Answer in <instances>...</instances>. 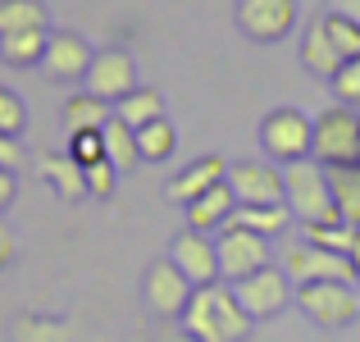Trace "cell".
<instances>
[{"label": "cell", "instance_id": "1", "mask_svg": "<svg viewBox=\"0 0 360 342\" xmlns=\"http://www.w3.org/2000/svg\"><path fill=\"white\" fill-rule=\"evenodd\" d=\"M178 324H183L196 342H246L251 329H255V319L238 306L233 283L219 279V283H205V288L192 292V301H187V310H183Z\"/></svg>", "mask_w": 360, "mask_h": 342}, {"label": "cell", "instance_id": "2", "mask_svg": "<svg viewBox=\"0 0 360 342\" xmlns=\"http://www.w3.org/2000/svg\"><path fill=\"white\" fill-rule=\"evenodd\" d=\"M283 205L292 210V220L301 228L342 220L333 205V192H328V169L315 156L297 160V165H283Z\"/></svg>", "mask_w": 360, "mask_h": 342}, {"label": "cell", "instance_id": "3", "mask_svg": "<svg viewBox=\"0 0 360 342\" xmlns=\"http://www.w3.org/2000/svg\"><path fill=\"white\" fill-rule=\"evenodd\" d=\"M315 141V119H306L297 106H278L260 119V146L274 165H297L310 156Z\"/></svg>", "mask_w": 360, "mask_h": 342}, {"label": "cell", "instance_id": "4", "mask_svg": "<svg viewBox=\"0 0 360 342\" xmlns=\"http://www.w3.org/2000/svg\"><path fill=\"white\" fill-rule=\"evenodd\" d=\"M310 156L319 165H356L360 160V110L352 106H333L315 119V141H310Z\"/></svg>", "mask_w": 360, "mask_h": 342}, {"label": "cell", "instance_id": "5", "mask_svg": "<svg viewBox=\"0 0 360 342\" xmlns=\"http://www.w3.org/2000/svg\"><path fill=\"white\" fill-rule=\"evenodd\" d=\"M297 306L310 315V324L315 329H347V324H356V315H360V301H356V283H338V279H328V283H301L297 288Z\"/></svg>", "mask_w": 360, "mask_h": 342}, {"label": "cell", "instance_id": "6", "mask_svg": "<svg viewBox=\"0 0 360 342\" xmlns=\"http://www.w3.org/2000/svg\"><path fill=\"white\" fill-rule=\"evenodd\" d=\"M233 297H238V306L255 319V324H260V319L283 315V310H288V301L297 297V292H292L288 270L264 265V270H255V274H246V279L233 283Z\"/></svg>", "mask_w": 360, "mask_h": 342}, {"label": "cell", "instance_id": "7", "mask_svg": "<svg viewBox=\"0 0 360 342\" xmlns=\"http://www.w3.org/2000/svg\"><path fill=\"white\" fill-rule=\"evenodd\" d=\"M297 18H301V0H238V27L246 42L274 46L297 32Z\"/></svg>", "mask_w": 360, "mask_h": 342}, {"label": "cell", "instance_id": "8", "mask_svg": "<svg viewBox=\"0 0 360 342\" xmlns=\"http://www.w3.org/2000/svg\"><path fill=\"white\" fill-rule=\"evenodd\" d=\"M214 251H219V279L224 283H238L246 274L264 270L269 260V237L260 233H246L238 224H224L219 233H214Z\"/></svg>", "mask_w": 360, "mask_h": 342}, {"label": "cell", "instance_id": "9", "mask_svg": "<svg viewBox=\"0 0 360 342\" xmlns=\"http://www.w3.org/2000/svg\"><path fill=\"white\" fill-rule=\"evenodd\" d=\"M82 87L91 91V96L110 101V106H119L128 91H137V60H132L123 46H101L96 55H91V69L87 78H82Z\"/></svg>", "mask_w": 360, "mask_h": 342}, {"label": "cell", "instance_id": "10", "mask_svg": "<svg viewBox=\"0 0 360 342\" xmlns=\"http://www.w3.org/2000/svg\"><path fill=\"white\" fill-rule=\"evenodd\" d=\"M192 292L196 288L187 283V274L178 270L174 260H155L146 270V279H141V301H146V310L160 315V319H183Z\"/></svg>", "mask_w": 360, "mask_h": 342}, {"label": "cell", "instance_id": "11", "mask_svg": "<svg viewBox=\"0 0 360 342\" xmlns=\"http://www.w3.org/2000/svg\"><path fill=\"white\" fill-rule=\"evenodd\" d=\"M288 279L297 283H328V279H338V283H356V274H352V260L347 255H338V251H328V246H315V242H301V246H292L288 251Z\"/></svg>", "mask_w": 360, "mask_h": 342}, {"label": "cell", "instance_id": "12", "mask_svg": "<svg viewBox=\"0 0 360 342\" xmlns=\"http://www.w3.org/2000/svg\"><path fill=\"white\" fill-rule=\"evenodd\" d=\"M169 260L187 274L192 288H205V283H219V251H214L210 233H196V228H183V233L169 242Z\"/></svg>", "mask_w": 360, "mask_h": 342}, {"label": "cell", "instance_id": "13", "mask_svg": "<svg viewBox=\"0 0 360 342\" xmlns=\"http://www.w3.org/2000/svg\"><path fill=\"white\" fill-rule=\"evenodd\" d=\"M91 46L87 37L78 32H51V42H46V55H41V73L51 82H82L91 69Z\"/></svg>", "mask_w": 360, "mask_h": 342}, {"label": "cell", "instance_id": "14", "mask_svg": "<svg viewBox=\"0 0 360 342\" xmlns=\"http://www.w3.org/2000/svg\"><path fill=\"white\" fill-rule=\"evenodd\" d=\"M229 187L238 196V205H278L283 169L260 165V160H238V165H229Z\"/></svg>", "mask_w": 360, "mask_h": 342}, {"label": "cell", "instance_id": "15", "mask_svg": "<svg viewBox=\"0 0 360 342\" xmlns=\"http://www.w3.org/2000/svg\"><path fill=\"white\" fill-rule=\"evenodd\" d=\"M229 178V165H224L219 156H201V160H192L187 169H178L174 178L165 183V196L174 205H192L196 196H205L214 183H224Z\"/></svg>", "mask_w": 360, "mask_h": 342}, {"label": "cell", "instance_id": "16", "mask_svg": "<svg viewBox=\"0 0 360 342\" xmlns=\"http://www.w3.org/2000/svg\"><path fill=\"white\" fill-rule=\"evenodd\" d=\"M37 174L55 187L60 201H82V196H87V169H82L69 151H46V156L37 160Z\"/></svg>", "mask_w": 360, "mask_h": 342}, {"label": "cell", "instance_id": "17", "mask_svg": "<svg viewBox=\"0 0 360 342\" xmlns=\"http://www.w3.org/2000/svg\"><path fill=\"white\" fill-rule=\"evenodd\" d=\"M183 210H187V228H196V233H219V228L233 220V210H238V196H233L229 178H224V183H214L210 192L196 196Z\"/></svg>", "mask_w": 360, "mask_h": 342}, {"label": "cell", "instance_id": "18", "mask_svg": "<svg viewBox=\"0 0 360 342\" xmlns=\"http://www.w3.org/2000/svg\"><path fill=\"white\" fill-rule=\"evenodd\" d=\"M301 69L306 73H315V78H333L338 69H342V55L333 51V42H328V32H324V23H306V32H301Z\"/></svg>", "mask_w": 360, "mask_h": 342}, {"label": "cell", "instance_id": "19", "mask_svg": "<svg viewBox=\"0 0 360 342\" xmlns=\"http://www.w3.org/2000/svg\"><path fill=\"white\" fill-rule=\"evenodd\" d=\"M110 114H115V106L101 96H91L87 87L73 91L69 101H64V132H101L110 123Z\"/></svg>", "mask_w": 360, "mask_h": 342}, {"label": "cell", "instance_id": "20", "mask_svg": "<svg viewBox=\"0 0 360 342\" xmlns=\"http://www.w3.org/2000/svg\"><path fill=\"white\" fill-rule=\"evenodd\" d=\"M328 192H333L342 224L360 228V160L356 165H328Z\"/></svg>", "mask_w": 360, "mask_h": 342}, {"label": "cell", "instance_id": "21", "mask_svg": "<svg viewBox=\"0 0 360 342\" xmlns=\"http://www.w3.org/2000/svg\"><path fill=\"white\" fill-rule=\"evenodd\" d=\"M5 32H51V9L41 0H0V37Z\"/></svg>", "mask_w": 360, "mask_h": 342}, {"label": "cell", "instance_id": "22", "mask_svg": "<svg viewBox=\"0 0 360 342\" xmlns=\"http://www.w3.org/2000/svg\"><path fill=\"white\" fill-rule=\"evenodd\" d=\"M101 137H105V160L119 169V174H128L132 165H141V151H137V128H128V123H123L119 114H110V123L101 128Z\"/></svg>", "mask_w": 360, "mask_h": 342}, {"label": "cell", "instance_id": "23", "mask_svg": "<svg viewBox=\"0 0 360 342\" xmlns=\"http://www.w3.org/2000/svg\"><path fill=\"white\" fill-rule=\"evenodd\" d=\"M51 32H5L0 37V60L14 69H41V55Z\"/></svg>", "mask_w": 360, "mask_h": 342}, {"label": "cell", "instance_id": "24", "mask_svg": "<svg viewBox=\"0 0 360 342\" xmlns=\"http://www.w3.org/2000/svg\"><path fill=\"white\" fill-rule=\"evenodd\" d=\"M229 224L246 228V233H260V237H278L283 228L292 224V210H288L283 201H278V205H238Z\"/></svg>", "mask_w": 360, "mask_h": 342}, {"label": "cell", "instance_id": "25", "mask_svg": "<svg viewBox=\"0 0 360 342\" xmlns=\"http://www.w3.org/2000/svg\"><path fill=\"white\" fill-rule=\"evenodd\" d=\"M115 114L128 123V128H146V123L165 119V96H160L155 87H137V91H128V96L115 106Z\"/></svg>", "mask_w": 360, "mask_h": 342}, {"label": "cell", "instance_id": "26", "mask_svg": "<svg viewBox=\"0 0 360 342\" xmlns=\"http://www.w3.org/2000/svg\"><path fill=\"white\" fill-rule=\"evenodd\" d=\"M174 146H178V132H174L169 119H155V123H146V128H137V151H141V160H150V165L169 160Z\"/></svg>", "mask_w": 360, "mask_h": 342}, {"label": "cell", "instance_id": "27", "mask_svg": "<svg viewBox=\"0 0 360 342\" xmlns=\"http://www.w3.org/2000/svg\"><path fill=\"white\" fill-rule=\"evenodd\" d=\"M319 23H324L333 51L342 55V60H356V55H360V23H352L347 14H333V9H324V14H319Z\"/></svg>", "mask_w": 360, "mask_h": 342}, {"label": "cell", "instance_id": "28", "mask_svg": "<svg viewBox=\"0 0 360 342\" xmlns=\"http://www.w3.org/2000/svg\"><path fill=\"white\" fill-rule=\"evenodd\" d=\"M14 342H69V329L55 324V319H41V315H18Z\"/></svg>", "mask_w": 360, "mask_h": 342}, {"label": "cell", "instance_id": "29", "mask_svg": "<svg viewBox=\"0 0 360 342\" xmlns=\"http://www.w3.org/2000/svg\"><path fill=\"white\" fill-rule=\"evenodd\" d=\"M352 237H356V228L342 224V220H333V224H306V242L328 246V251H338V255H347Z\"/></svg>", "mask_w": 360, "mask_h": 342}, {"label": "cell", "instance_id": "30", "mask_svg": "<svg viewBox=\"0 0 360 342\" xmlns=\"http://www.w3.org/2000/svg\"><path fill=\"white\" fill-rule=\"evenodd\" d=\"M328 87H333L338 106L360 110V55H356V60H342V69H338L333 78H328Z\"/></svg>", "mask_w": 360, "mask_h": 342}, {"label": "cell", "instance_id": "31", "mask_svg": "<svg viewBox=\"0 0 360 342\" xmlns=\"http://www.w3.org/2000/svg\"><path fill=\"white\" fill-rule=\"evenodd\" d=\"M27 128V110H23V96L9 87H0V132L5 137H18Z\"/></svg>", "mask_w": 360, "mask_h": 342}, {"label": "cell", "instance_id": "32", "mask_svg": "<svg viewBox=\"0 0 360 342\" xmlns=\"http://www.w3.org/2000/svg\"><path fill=\"white\" fill-rule=\"evenodd\" d=\"M69 156L78 160L82 169L96 165V160H105V137H101V132H69Z\"/></svg>", "mask_w": 360, "mask_h": 342}, {"label": "cell", "instance_id": "33", "mask_svg": "<svg viewBox=\"0 0 360 342\" xmlns=\"http://www.w3.org/2000/svg\"><path fill=\"white\" fill-rule=\"evenodd\" d=\"M119 187V169L110 165V160H96V165H87V196H101V201H110Z\"/></svg>", "mask_w": 360, "mask_h": 342}, {"label": "cell", "instance_id": "34", "mask_svg": "<svg viewBox=\"0 0 360 342\" xmlns=\"http://www.w3.org/2000/svg\"><path fill=\"white\" fill-rule=\"evenodd\" d=\"M23 165V146H18V137H5L0 132V169H18Z\"/></svg>", "mask_w": 360, "mask_h": 342}, {"label": "cell", "instance_id": "35", "mask_svg": "<svg viewBox=\"0 0 360 342\" xmlns=\"http://www.w3.org/2000/svg\"><path fill=\"white\" fill-rule=\"evenodd\" d=\"M14 196H18L14 169H0V210H9V205H14Z\"/></svg>", "mask_w": 360, "mask_h": 342}, {"label": "cell", "instance_id": "36", "mask_svg": "<svg viewBox=\"0 0 360 342\" xmlns=\"http://www.w3.org/2000/svg\"><path fill=\"white\" fill-rule=\"evenodd\" d=\"M18 255V242H14V228H9L5 220H0V270H5L9 260Z\"/></svg>", "mask_w": 360, "mask_h": 342}, {"label": "cell", "instance_id": "37", "mask_svg": "<svg viewBox=\"0 0 360 342\" xmlns=\"http://www.w3.org/2000/svg\"><path fill=\"white\" fill-rule=\"evenodd\" d=\"M328 9H333V14H347L352 23H360V0H328Z\"/></svg>", "mask_w": 360, "mask_h": 342}, {"label": "cell", "instance_id": "38", "mask_svg": "<svg viewBox=\"0 0 360 342\" xmlns=\"http://www.w3.org/2000/svg\"><path fill=\"white\" fill-rule=\"evenodd\" d=\"M347 260H352V274H356V283H360V228H356L352 246H347Z\"/></svg>", "mask_w": 360, "mask_h": 342}, {"label": "cell", "instance_id": "39", "mask_svg": "<svg viewBox=\"0 0 360 342\" xmlns=\"http://www.w3.org/2000/svg\"><path fill=\"white\" fill-rule=\"evenodd\" d=\"M155 342H196L192 334H187V329H169L165 338H155Z\"/></svg>", "mask_w": 360, "mask_h": 342}]
</instances>
